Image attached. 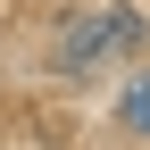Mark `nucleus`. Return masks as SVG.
Wrapping results in <instances>:
<instances>
[{"mask_svg": "<svg viewBox=\"0 0 150 150\" xmlns=\"http://www.w3.org/2000/svg\"><path fill=\"white\" fill-rule=\"evenodd\" d=\"M142 42V17L134 8H108V17H83V25H67V50H59V67H100V59H117V50H134Z\"/></svg>", "mask_w": 150, "mask_h": 150, "instance_id": "1", "label": "nucleus"}, {"mask_svg": "<svg viewBox=\"0 0 150 150\" xmlns=\"http://www.w3.org/2000/svg\"><path fill=\"white\" fill-rule=\"evenodd\" d=\"M125 125H142V134H150V75L125 83Z\"/></svg>", "mask_w": 150, "mask_h": 150, "instance_id": "2", "label": "nucleus"}]
</instances>
